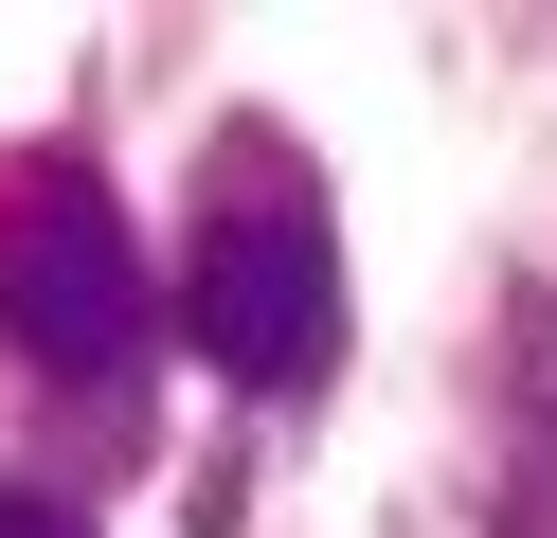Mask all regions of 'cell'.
I'll list each match as a JSON object with an SVG mask.
<instances>
[{"label": "cell", "instance_id": "obj_1", "mask_svg": "<svg viewBox=\"0 0 557 538\" xmlns=\"http://www.w3.org/2000/svg\"><path fill=\"white\" fill-rule=\"evenodd\" d=\"M162 323H181L234 395H324L342 377V215H324V162H306L288 126H234L216 162H198Z\"/></svg>", "mask_w": 557, "mask_h": 538}, {"label": "cell", "instance_id": "obj_2", "mask_svg": "<svg viewBox=\"0 0 557 538\" xmlns=\"http://www.w3.org/2000/svg\"><path fill=\"white\" fill-rule=\"evenodd\" d=\"M0 341L54 395H90V413H145L162 270H145V234H126V198L90 162H18L0 179Z\"/></svg>", "mask_w": 557, "mask_h": 538}, {"label": "cell", "instance_id": "obj_3", "mask_svg": "<svg viewBox=\"0 0 557 538\" xmlns=\"http://www.w3.org/2000/svg\"><path fill=\"white\" fill-rule=\"evenodd\" d=\"M485 538H557V287L504 305V502Z\"/></svg>", "mask_w": 557, "mask_h": 538}, {"label": "cell", "instance_id": "obj_4", "mask_svg": "<svg viewBox=\"0 0 557 538\" xmlns=\"http://www.w3.org/2000/svg\"><path fill=\"white\" fill-rule=\"evenodd\" d=\"M0 538H109V521H90L73 485H18V466H0Z\"/></svg>", "mask_w": 557, "mask_h": 538}]
</instances>
